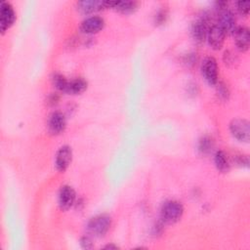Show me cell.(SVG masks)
<instances>
[{
    "label": "cell",
    "mask_w": 250,
    "mask_h": 250,
    "mask_svg": "<svg viewBox=\"0 0 250 250\" xmlns=\"http://www.w3.org/2000/svg\"><path fill=\"white\" fill-rule=\"evenodd\" d=\"M232 33L234 35V41L237 49L242 52L247 51L250 44L249 29L245 26H239L236 27Z\"/></svg>",
    "instance_id": "obj_13"
},
{
    "label": "cell",
    "mask_w": 250,
    "mask_h": 250,
    "mask_svg": "<svg viewBox=\"0 0 250 250\" xmlns=\"http://www.w3.org/2000/svg\"><path fill=\"white\" fill-rule=\"evenodd\" d=\"M112 1H101V0H83L77 2V9L84 13H92L98 10L111 7Z\"/></svg>",
    "instance_id": "obj_10"
},
{
    "label": "cell",
    "mask_w": 250,
    "mask_h": 250,
    "mask_svg": "<svg viewBox=\"0 0 250 250\" xmlns=\"http://www.w3.org/2000/svg\"><path fill=\"white\" fill-rule=\"evenodd\" d=\"M207 23L208 21L205 18H201L192 23L191 34L197 42H203L207 37V32L209 29Z\"/></svg>",
    "instance_id": "obj_14"
},
{
    "label": "cell",
    "mask_w": 250,
    "mask_h": 250,
    "mask_svg": "<svg viewBox=\"0 0 250 250\" xmlns=\"http://www.w3.org/2000/svg\"><path fill=\"white\" fill-rule=\"evenodd\" d=\"M218 94H219V96L222 97V98H227V96H228V94H229L227 87H226L225 85H223L222 83H220V84L218 85Z\"/></svg>",
    "instance_id": "obj_22"
},
{
    "label": "cell",
    "mask_w": 250,
    "mask_h": 250,
    "mask_svg": "<svg viewBox=\"0 0 250 250\" xmlns=\"http://www.w3.org/2000/svg\"><path fill=\"white\" fill-rule=\"evenodd\" d=\"M249 6H250L249 1H239V2H237V9L243 15H247L249 13Z\"/></svg>",
    "instance_id": "obj_20"
},
{
    "label": "cell",
    "mask_w": 250,
    "mask_h": 250,
    "mask_svg": "<svg viewBox=\"0 0 250 250\" xmlns=\"http://www.w3.org/2000/svg\"><path fill=\"white\" fill-rule=\"evenodd\" d=\"M184 213V207L181 202L176 200H169L163 203L161 207V219L168 224L178 222Z\"/></svg>",
    "instance_id": "obj_2"
},
{
    "label": "cell",
    "mask_w": 250,
    "mask_h": 250,
    "mask_svg": "<svg viewBox=\"0 0 250 250\" xmlns=\"http://www.w3.org/2000/svg\"><path fill=\"white\" fill-rule=\"evenodd\" d=\"M230 133L241 142H248L250 138L249 122L243 118H235L229 124Z\"/></svg>",
    "instance_id": "obj_3"
},
{
    "label": "cell",
    "mask_w": 250,
    "mask_h": 250,
    "mask_svg": "<svg viewBox=\"0 0 250 250\" xmlns=\"http://www.w3.org/2000/svg\"><path fill=\"white\" fill-rule=\"evenodd\" d=\"M110 225H111L110 217L105 214H100L93 217L88 222L87 230L91 235L95 237H101L107 232V230L110 228Z\"/></svg>",
    "instance_id": "obj_1"
},
{
    "label": "cell",
    "mask_w": 250,
    "mask_h": 250,
    "mask_svg": "<svg viewBox=\"0 0 250 250\" xmlns=\"http://www.w3.org/2000/svg\"><path fill=\"white\" fill-rule=\"evenodd\" d=\"M104 21L102 17L91 16L82 21L79 28L83 33L91 34V33H96L100 31L104 27Z\"/></svg>",
    "instance_id": "obj_9"
},
{
    "label": "cell",
    "mask_w": 250,
    "mask_h": 250,
    "mask_svg": "<svg viewBox=\"0 0 250 250\" xmlns=\"http://www.w3.org/2000/svg\"><path fill=\"white\" fill-rule=\"evenodd\" d=\"M111 7L121 13L128 14L137 9L138 2H136V1H112Z\"/></svg>",
    "instance_id": "obj_16"
},
{
    "label": "cell",
    "mask_w": 250,
    "mask_h": 250,
    "mask_svg": "<svg viewBox=\"0 0 250 250\" xmlns=\"http://www.w3.org/2000/svg\"><path fill=\"white\" fill-rule=\"evenodd\" d=\"M52 82H53V85L58 90L65 93L67 85H68V80L64 76H62V74H59V73H55L52 76Z\"/></svg>",
    "instance_id": "obj_18"
},
{
    "label": "cell",
    "mask_w": 250,
    "mask_h": 250,
    "mask_svg": "<svg viewBox=\"0 0 250 250\" xmlns=\"http://www.w3.org/2000/svg\"><path fill=\"white\" fill-rule=\"evenodd\" d=\"M215 164H216V167L218 168V170L222 171V172H226L229 170V161H228V158H227V155L225 154L224 151L222 150H218L216 153H215Z\"/></svg>",
    "instance_id": "obj_17"
},
{
    "label": "cell",
    "mask_w": 250,
    "mask_h": 250,
    "mask_svg": "<svg viewBox=\"0 0 250 250\" xmlns=\"http://www.w3.org/2000/svg\"><path fill=\"white\" fill-rule=\"evenodd\" d=\"M225 37H226V32L217 23H215L209 27L206 38L208 40L209 45L213 49L219 50L222 48L225 42Z\"/></svg>",
    "instance_id": "obj_8"
},
{
    "label": "cell",
    "mask_w": 250,
    "mask_h": 250,
    "mask_svg": "<svg viewBox=\"0 0 250 250\" xmlns=\"http://www.w3.org/2000/svg\"><path fill=\"white\" fill-rule=\"evenodd\" d=\"M71 158H72V151L70 146H61L56 154V160H55L56 168L59 171L63 172L70 164Z\"/></svg>",
    "instance_id": "obj_11"
},
{
    "label": "cell",
    "mask_w": 250,
    "mask_h": 250,
    "mask_svg": "<svg viewBox=\"0 0 250 250\" xmlns=\"http://www.w3.org/2000/svg\"><path fill=\"white\" fill-rule=\"evenodd\" d=\"M201 72L205 80L210 85H215L218 82V64L213 57H207L201 63Z\"/></svg>",
    "instance_id": "obj_4"
},
{
    "label": "cell",
    "mask_w": 250,
    "mask_h": 250,
    "mask_svg": "<svg viewBox=\"0 0 250 250\" xmlns=\"http://www.w3.org/2000/svg\"><path fill=\"white\" fill-rule=\"evenodd\" d=\"M104 248V249H113V250H116V249H118L119 247L116 246V245H114V244H108V245H105Z\"/></svg>",
    "instance_id": "obj_23"
},
{
    "label": "cell",
    "mask_w": 250,
    "mask_h": 250,
    "mask_svg": "<svg viewBox=\"0 0 250 250\" xmlns=\"http://www.w3.org/2000/svg\"><path fill=\"white\" fill-rule=\"evenodd\" d=\"M16 15L12 5L7 2L3 1L1 3V10H0V30L1 32H5L15 21Z\"/></svg>",
    "instance_id": "obj_6"
},
{
    "label": "cell",
    "mask_w": 250,
    "mask_h": 250,
    "mask_svg": "<svg viewBox=\"0 0 250 250\" xmlns=\"http://www.w3.org/2000/svg\"><path fill=\"white\" fill-rule=\"evenodd\" d=\"M87 88V82L83 78H75L72 80H68V85L65 93L71 95H77L84 92Z\"/></svg>",
    "instance_id": "obj_15"
},
{
    "label": "cell",
    "mask_w": 250,
    "mask_h": 250,
    "mask_svg": "<svg viewBox=\"0 0 250 250\" xmlns=\"http://www.w3.org/2000/svg\"><path fill=\"white\" fill-rule=\"evenodd\" d=\"M213 146L212 144V140L208 137H204L202 140H200L199 142V149L202 152H208Z\"/></svg>",
    "instance_id": "obj_19"
},
{
    "label": "cell",
    "mask_w": 250,
    "mask_h": 250,
    "mask_svg": "<svg viewBox=\"0 0 250 250\" xmlns=\"http://www.w3.org/2000/svg\"><path fill=\"white\" fill-rule=\"evenodd\" d=\"M66 125L65 117L62 112L61 111H54L52 112L47 121V127L48 131L53 135H58L62 133Z\"/></svg>",
    "instance_id": "obj_7"
},
{
    "label": "cell",
    "mask_w": 250,
    "mask_h": 250,
    "mask_svg": "<svg viewBox=\"0 0 250 250\" xmlns=\"http://www.w3.org/2000/svg\"><path fill=\"white\" fill-rule=\"evenodd\" d=\"M236 20L233 13L228 9H220L217 24L227 33L233 32L236 28Z\"/></svg>",
    "instance_id": "obj_5"
},
{
    "label": "cell",
    "mask_w": 250,
    "mask_h": 250,
    "mask_svg": "<svg viewBox=\"0 0 250 250\" xmlns=\"http://www.w3.org/2000/svg\"><path fill=\"white\" fill-rule=\"evenodd\" d=\"M80 245L84 249H91L93 248V242L89 236H83L80 239Z\"/></svg>",
    "instance_id": "obj_21"
},
{
    "label": "cell",
    "mask_w": 250,
    "mask_h": 250,
    "mask_svg": "<svg viewBox=\"0 0 250 250\" xmlns=\"http://www.w3.org/2000/svg\"><path fill=\"white\" fill-rule=\"evenodd\" d=\"M75 200V191L70 186H62L59 192V205L62 210L69 209Z\"/></svg>",
    "instance_id": "obj_12"
}]
</instances>
